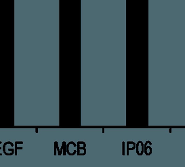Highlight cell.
<instances>
[{"label":"cell","instance_id":"6da1fadb","mask_svg":"<svg viewBox=\"0 0 185 167\" xmlns=\"http://www.w3.org/2000/svg\"><path fill=\"white\" fill-rule=\"evenodd\" d=\"M150 141H147L145 143V144L144 145V154L147 155V156H149V155H150L152 154V148H151V147L147 145V144L150 143Z\"/></svg>","mask_w":185,"mask_h":167},{"label":"cell","instance_id":"3957f363","mask_svg":"<svg viewBox=\"0 0 185 167\" xmlns=\"http://www.w3.org/2000/svg\"><path fill=\"white\" fill-rule=\"evenodd\" d=\"M169 132H172V128H170V129H169Z\"/></svg>","mask_w":185,"mask_h":167},{"label":"cell","instance_id":"7a4b0ae2","mask_svg":"<svg viewBox=\"0 0 185 167\" xmlns=\"http://www.w3.org/2000/svg\"><path fill=\"white\" fill-rule=\"evenodd\" d=\"M122 155H125V142H122Z\"/></svg>","mask_w":185,"mask_h":167}]
</instances>
